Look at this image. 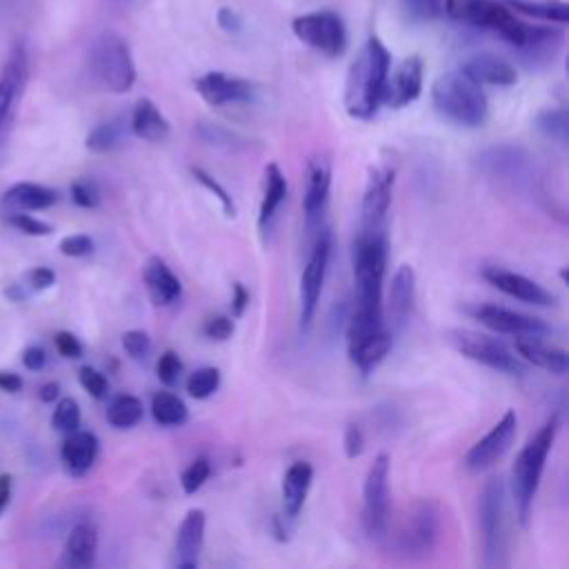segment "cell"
<instances>
[{"mask_svg": "<svg viewBox=\"0 0 569 569\" xmlns=\"http://www.w3.org/2000/svg\"><path fill=\"white\" fill-rule=\"evenodd\" d=\"M442 11L465 24L498 33L529 60H547L562 42V31L553 27H531L520 22L496 0H445Z\"/></svg>", "mask_w": 569, "mask_h": 569, "instance_id": "cell-1", "label": "cell"}, {"mask_svg": "<svg viewBox=\"0 0 569 569\" xmlns=\"http://www.w3.org/2000/svg\"><path fill=\"white\" fill-rule=\"evenodd\" d=\"M391 56L387 47L371 36L358 58L351 62L345 82V109L351 118L369 120L382 104V91L389 76Z\"/></svg>", "mask_w": 569, "mask_h": 569, "instance_id": "cell-2", "label": "cell"}, {"mask_svg": "<svg viewBox=\"0 0 569 569\" xmlns=\"http://www.w3.org/2000/svg\"><path fill=\"white\" fill-rule=\"evenodd\" d=\"M558 427H560L558 413L549 416L547 422L520 449V453L511 467V496H513L516 516L522 527L529 525L533 498H536V491H538V485L542 478L547 456L553 447Z\"/></svg>", "mask_w": 569, "mask_h": 569, "instance_id": "cell-3", "label": "cell"}, {"mask_svg": "<svg viewBox=\"0 0 569 569\" xmlns=\"http://www.w3.org/2000/svg\"><path fill=\"white\" fill-rule=\"evenodd\" d=\"M389 256V238L382 233H358L353 242L356 305L360 311L382 313V280Z\"/></svg>", "mask_w": 569, "mask_h": 569, "instance_id": "cell-4", "label": "cell"}, {"mask_svg": "<svg viewBox=\"0 0 569 569\" xmlns=\"http://www.w3.org/2000/svg\"><path fill=\"white\" fill-rule=\"evenodd\" d=\"M431 102L436 111L460 127H480L487 120L489 104L480 84L469 80L462 71L442 73L431 87Z\"/></svg>", "mask_w": 569, "mask_h": 569, "instance_id": "cell-5", "label": "cell"}, {"mask_svg": "<svg viewBox=\"0 0 569 569\" xmlns=\"http://www.w3.org/2000/svg\"><path fill=\"white\" fill-rule=\"evenodd\" d=\"M478 522L482 536V567H507V487L500 476L489 478L480 491Z\"/></svg>", "mask_w": 569, "mask_h": 569, "instance_id": "cell-6", "label": "cell"}, {"mask_svg": "<svg viewBox=\"0 0 569 569\" xmlns=\"http://www.w3.org/2000/svg\"><path fill=\"white\" fill-rule=\"evenodd\" d=\"M89 71L104 91L127 93L136 82V64L124 38L102 31L89 49Z\"/></svg>", "mask_w": 569, "mask_h": 569, "instance_id": "cell-7", "label": "cell"}, {"mask_svg": "<svg viewBox=\"0 0 569 569\" xmlns=\"http://www.w3.org/2000/svg\"><path fill=\"white\" fill-rule=\"evenodd\" d=\"M391 333L385 329L382 313L353 309L347 325L349 360L367 378L389 353Z\"/></svg>", "mask_w": 569, "mask_h": 569, "instance_id": "cell-8", "label": "cell"}, {"mask_svg": "<svg viewBox=\"0 0 569 569\" xmlns=\"http://www.w3.org/2000/svg\"><path fill=\"white\" fill-rule=\"evenodd\" d=\"M440 529H442L440 505L436 500H418L411 507V511L405 516L391 545L396 553L418 560L429 556L436 549L440 540Z\"/></svg>", "mask_w": 569, "mask_h": 569, "instance_id": "cell-9", "label": "cell"}, {"mask_svg": "<svg viewBox=\"0 0 569 569\" xmlns=\"http://www.w3.org/2000/svg\"><path fill=\"white\" fill-rule=\"evenodd\" d=\"M29 78V56L22 42H16L0 69V164L16 124L22 93Z\"/></svg>", "mask_w": 569, "mask_h": 569, "instance_id": "cell-10", "label": "cell"}, {"mask_svg": "<svg viewBox=\"0 0 569 569\" xmlns=\"http://www.w3.org/2000/svg\"><path fill=\"white\" fill-rule=\"evenodd\" d=\"M447 342L465 358L485 365L493 371L509 376H522L527 371L525 362L505 342L487 333H478L471 329H451L447 331Z\"/></svg>", "mask_w": 569, "mask_h": 569, "instance_id": "cell-11", "label": "cell"}, {"mask_svg": "<svg viewBox=\"0 0 569 569\" xmlns=\"http://www.w3.org/2000/svg\"><path fill=\"white\" fill-rule=\"evenodd\" d=\"M331 251H333V233L329 227H320L313 236V244L300 276V327L302 329H309L316 318Z\"/></svg>", "mask_w": 569, "mask_h": 569, "instance_id": "cell-12", "label": "cell"}, {"mask_svg": "<svg viewBox=\"0 0 569 569\" xmlns=\"http://www.w3.org/2000/svg\"><path fill=\"white\" fill-rule=\"evenodd\" d=\"M389 456L378 453L365 478L362 527L373 540H382L389 531Z\"/></svg>", "mask_w": 569, "mask_h": 569, "instance_id": "cell-13", "label": "cell"}, {"mask_svg": "<svg viewBox=\"0 0 569 569\" xmlns=\"http://www.w3.org/2000/svg\"><path fill=\"white\" fill-rule=\"evenodd\" d=\"M291 29L298 40L316 49L327 58H338L347 44V29L338 13L333 11H313L293 18Z\"/></svg>", "mask_w": 569, "mask_h": 569, "instance_id": "cell-14", "label": "cell"}, {"mask_svg": "<svg viewBox=\"0 0 569 569\" xmlns=\"http://www.w3.org/2000/svg\"><path fill=\"white\" fill-rule=\"evenodd\" d=\"M393 169L371 167L360 204V231L358 233H382L387 231V213L391 204Z\"/></svg>", "mask_w": 569, "mask_h": 569, "instance_id": "cell-15", "label": "cell"}, {"mask_svg": "<svg viewBox=\"0 0 569 569\" xmlns=\"http://www.w3.org/2000/svg\"><path fill=\"white\" fill-rule=\"evenodd\" d=\"M331 189V162L325 156H313L305 169V193H302V211H305V227L309 233L322 227V216L327 209Z\"/></svg>", "mask_w": 569, "mask_h": 569, "instance_id": "cell-16", "label": "cell"}, {"mask_svg": "<svg viewBox=\"0 0 569 569\" xmlns=\"http://www.w3.org/2000/svg\"><path fill=\"white\" fill-rule=\"evenodd\" d=\"M516 427H518V418L516 411H505V416L491 427V431L480 438L476 445H471V449L465 456V467L469 471H482L493 467L513 445L516 438Z\"/></svg>", "mask_w": 569, "mask_h": 569, "instance_id": "cell-17", "label": "cell"}, {"mask_svg": "<svg viewBox=\"0 0 569 569\" xmlns=\"http://www.w3.org/2000/svg\"><path fill=\"white\" fill-rule=\"evenodd\" d=\"M467 313L473 316L480 325L498 331V333H509V336H545L551 331V327L533 316L518 313L513 309L491 305V302H478L473 307H467Z\"/></svg>", "mask_w": 569, "mask_h": 569, "instance_id": "cell-18", "label": "cell"}, {"mask_svg": "<svg viewBox=\"0 0 569 569\" xmlns=\"http://www.w3.org/2000/svg\"><path fill=\"white\" fill-rule=\"evenodd\" d=\"M480 167L491 176H498L500 180H509L518 187L531 184L533 182L531 173H536V162L529 156V151L513 144L485 149L480 156Z\"/></svg>", "mask_w": 569, "mask_h": 569, "instance_id": "cell-19", "label": "cell"}, {"mask_svg": "<svg viewBox=\"0 0 569 569\" xmlns=\"http://www.w3.org/2000/svg\"><path fill=\"white\" fill-rule=\"evenodd\" d=\"M193 87L200 93V98L211 107L251 102L256 96V87L249 80L227 76L222 71H209V73L200 76L193 82Z\"/></svg>", "mask_w": 569, "mask_h": 569, "instance_id": "cell-20", "label": "cell"}, {"mask_svg": "<svg viewBox=\"0 0 569 569\" xmlns=\"http://www.w3.org/2000/svg\"><path fill=\"white\" fill-rule=\"evenodd\" d=\"M482 278L496 287L498 291L520 300V302H527V305H538V307H551L556 305V296L551 291H547L542 284H538L536 280L522 276V273H516V271H509L505 267H485L482 269Z\"/></svg>", "mask_w": 569, "mask_h": 569, "instance_id": "cell-21", "label": "cell"}, {"mask_svg": "<svg viewBox=\"0 0 569 569\" xmlns=\"http://www.w3.org/2000/svg\"><path fill=\"white\" fill-rule=\"evenodd\" d=\"M422 91V62L418 56L402 60L391 76H387L382 104L391 109H402L413 102Z\"/></svg>", "mask_w": 569, "mask_h": 569, "instance_id": "cell-22", "label": "cell"}, {"mask_svg": "<svg viewBox=\"0 0 569 569\" xmlns=\"http://www.w3.org/2000/svg\"><path fill=\"white\" fill-rule=\"evenodd\" d=\"M204 542V511L202 509H189L182 518L176 542H173V567L178 569H196L200 560Z\"/></svg>", "mask_w": 569, "mask_h": 569, "instance_id": "cell-23", "label": "cell"}, {"mask_svg": "<svg viewBox=\"0 0 569 569\" xmlns=\"http://www.w3.org/2000/svg\"><path fill=\"white\" fill-rule=\"evenodd\" d=\"M476 84H493V87H511L518 80L516 69L500 56L493 53H476L462 62L460 69Z\"/></svg>", "mask_w": 569, "mask_h": 569, "instance_id": "cell-24", "label": "cell"}, {"mask_svg": "<svg viewBox=\"0 0 569 569\" xmlns=\"http://www.w3.org/2000/svg\"><path fill=\"white\" fill-rule=\"evenodd\" d=\"M416 300V273L411 264H400L389 284V316L391 329L402 331L409 322Z\"/></svg>", "mask_w": 569, "mask_h": 569, "instance_id": "cell-25", "label": "cell"}, {"mask_svg": "<svg viewBox=\"0 0 569 569\" xmlns=\"http://www.w3.org/2000/svg\"><path fill=\"white\" fill-rule=\"evenodd\" d=\"M516 351L522 362H529L533 367H540L549 373L565 376L569 369V356L565 349L547 345L540 340V336H518L516 338Z\"/></svg>", "mask_w": 569, "mask_h": 569, "instance_id": "cell-26", "label": "cell"}, {"mask_svg": "<svg viewBox=\"0 0 569 569\" xmlns=\"http://www.w3.org/2000/svg\"><path fill=\"white\" fill-rule=\"evenodd\" d=\"M142 280H144L151 302L158 307H169L176 300H180V296H182V284H180L178 276L158 256L147 260V264L142 269Z\"/></svg>", "mask_w": 569, "mask_h": 569, "instance_id": "cell-27", "label": "cell"}, {"mask_svg": "<svg viewBox=\"0 0 569 569\" xmlns=\"http://www.w3.org/2000/svg\"><path fill=\"white\" fill-rule=\"evenodd\" d=\"M311 480H313V467L309 462L296 460L293 465L287 467V471L282 476V509H284V518H289V520L298 518V513L305 507Z\"/></svg>", "mask_w": 569, "mask_h": 569, "instance_id": "cell-28", "label": "cell"}, {"mask_svg": "<svg viewBox=\"0 0 569 569\" xmlns=\"http://www.w3.org/2000/svg\"><path fill=\"white\" fill-rule=\"evenodd\" d=\"M98 456V438L91 431H69L62 442L60 458L73 478L84 476Z\"/></svg>", "mask_w": 569, "mask_h": 569, "instance_id": "cell-29", "label": "cell"}, {"mask_svg": "<svg viewBox=\"0 0 569 569\" xmlns=\"http://www.w3.org/2000/svg\"><path fill=\"white\" fill-rule=\"evenodd\" d=\"M129 129L133 131V136L147 140V142H164L171 133L169 120L162 116V111L149 98H140L133 104V111L129 118Z\"/></svg>", "mask_w": 569, "mask_h": 569, "instance_id": "cell-30", "label": "cell"}, {"mask_svg": "<svg viewBox=\"0 0 569 569\" xmlns=\"http://www.w3.org/2000/svg\"><path fill=\"white\" fill-rule=\"evenodd\" d=\"M58 202V191L36 182H18L2 196V207L13 211H38L49 209Z\"/></svg>", "mask_w": 569, "mask_h": 569, "instance_id": "cell-31", "label": "cell"}, {"mask_svg": "<svg viewBox=\"0 0 569 569\" xmlns=\"http://www.w3.org/2000/svg\"><path fill=\"white\" fill-rule=\"evenodd\" d=\"M96 549H98V531L91 522H78L64 545V560L69 567L84 569L91 567L96 560Z\"/></svg>", "mask_w": 569, "mask_h": 569, "instance_id": "cell-32", "label": "cell"}, {"mask_svg": "<svg viewBox=\"0 0 569 569\" xmlns=\"http://www.w3.org/2000/svg\"><path fill=\"white\" fill-rule=\"evenodd\" d=\"M284 198H287V180H284L282 171L278 169V164L271 162L264 169V193H262V202H260V211H258V227L262 233L269 229V224Z\"/></svg>", "mask_w": 569, "mask_h": 569, "instance_id": "cell-33", "label": "cell"}, {"mask_svg": "<svg viewBox=\"0 0 569 569\" xmlns=\"http://www.w3.org/2000/svg\"><path fill=\"white\" fill-rule=\"evenodd\" d=\"M124 136H127L124 120L122 118H111V120H104V122L96 124L87 133L84 147L93 153H107V151L118 149L124 142Z\"/></svg>", "mask_w": 569, "mask_h": 569, "instance_id": "cell-34", "label": "cell"}, {"mask_svg": "<svg viewBox=\"0 0 569 569\" xmlns=\"http://www.w3.org/2000/svg\"><path fill=\"white\" fill-rule=\"evenodd\" d=\"M151 416L162 427H180L189 418L187 405L171 391H158L151 398Z\"/></svg>", "mask_w": 569, "mask_h": 569, "instance_id": "cell-35", "label": "cell"}, {"mask_svg": "<svg viewBox=\"0 0 569 569\" xmlns=\"http://www.w3.org/2000/svg\"><path fill=\"white\" fill-rule=\"evenodd\" d=\"M507 4L525 16H533L540 20L567 24L569 4L562 0H507Z\"/></svg>", "mask_w": 569, "mask_h": 569, "instance_id": "cell-36", "label": "cell"}, {"mask_svg": "<svg viewBox=\"0 0 569 569\" xmlns=\"http://www.w3.org/2000/svg\"><path fill=\"white\" fill-rule=\"evenodd\" d=\"M142 402L131 393H120L107 409V420L116 429H129L142 420Z\"/></svg>", "mask_w": 569, "mask_h": 569, "instance_id": "cell-37", "label": "cell"}, {"mask_svg": "<svg viewBox=\"0 0 569 569\" xmlns=\"http://www.w3.org/2000/svg\"><path fill=\"white\" fill-rule=\"evenodd\" d=\"M196 138L202 140L204 144H213V147H224V149H242L247 147V138H242L240 133L216 124V122H198L193 129Z\"/></svg>", "mask_w": 569, "mask_h": 569, "instance_id": "cell-38", "label": "cell"}, {"mask_svg": "<svg viewBox=\"0 0 569 569\" xmlns=\"http://www.w3.org/2000/svg\"><path fill=\"white\" fill-rule=\"evenodd\" d=\"M536 127L547 138L556 140L560 147H567V138H569V116H567V109H562V107L542 109L536 116Z\"/></svg>", "mask_w": 569, "mask_h": 569, "instance_id": "cell-39", "label": "cell"}, {"mask_svg": "<svg viewBox=\"0 0 569 569\" xmlns=\"http://www.w3.org/2000/svg\"><path fill=\"white\" fill-rule=\"evenodd\" d=\"M220 387V371L216 367H200L187 378V393L196 400H204Z\"/></svg>", "mask_w": 569, "mask_h": 569, "instance_id": "cell-40", "label": "cell"}, {"mask_svg": "<svg viewBox=\"0 0 569 569\" xmlns=\"http://www.w3.org/2000/svg\"><path fill=\"white\" fill-rule=\"evenodd\" d=\"M51 425L58 429V431H76L80 427V407L73 398H62L58 400L56 409H53V416H51Z\"/></svg>", "mask_w": 569, "mask_h": 569, "instance_id": "cell-41", "label": "cell"}, {"mask_svg": "<svg viewBox=\"0 0 569 569\" xmlns=\"http://www.w3.org/2000/svg\"><path fill=\"white\" fill-rule=\"evenodd\" d=\"M191 176H193L204 189H209V191L220 200L222 211H224L227 218H233V216H236V202H233V198L229 196V191H227L211 173H207L202 167H191Z\"/></svg>", "mask_w": 569, "mask_h": 569, "instance_id": "cell-42", "label": "cell"}, {"mask_svg": "<svg viewBox=\"0 0 569 569\" xmlns=\"http://www.w3.org/2000/svg\"><path fill=\"white\" fill-rule=\"evenodd\" d=\"M211 476V465H209V458L204 456H198L180 476V485H182V491L184 493H196Z\"/></svg>", "mask_w": 569, "mask_h": 569, "instance_id": "cell-43", "label": "cell"}, {"mask_svg": "<svg viewBox=\"0 0 569 569\" xmlns=\"http://www.w3.org/2000/svg\"><path fill=\"white\" fill-rule=\"evenodd\" d=\"M122 349H124L127 356L133 358V360H147V356L151 353V338H149L147 331H142V329L124 331V336H122Z\"/></svg>", "mask_w": 569, "mask_h": 569, "instance_id": "cell-44", "label": "cell"}, {"mask_svg": "<svg viewBox=\"0 0 569 569\" xmlns=\"http://www.w3.org/2000/svg\"><path fill=\"white\" fill-rule=\"evenodd\" d=\"M180 371H182V360H180V356H178L176 351L167 349V351L158 358V365H156V373H158L160 382L167 385V387H173V385L178 382V378H180Z\"/></svg>", "mask_w": 569, "mask_h": 569, "instance_id": "cell-45", "label": "cell"}, {"mask_svg": "<svg viewBox=\"0 0 569 569\" xmlns=\"http://www.w3.org/2000/svg\"><path fill=\"white\" fill-rule=\"evenodd\" d=\"M78 380H80V385L84 387V391H87L89 396H93L96 400L107 398L109 382H107V378H104L98 369H93V367H89V365L80 367V371H78Z\"/></svg>", "mask_w": 569, "mask_h": 569, "instance_id": "cell-46", "label": "cell"}, {"mask_svg": "<svg viewBox=\"0 0 569 569\" xmlns=\"http://www.w3.org/2000/svg\"><path fill=\"white\" fill-rule=\"evenodd\" d=\"M71 200L82 209H93L100 204V189L96 187V182L80 178L71 182Z\"/></svg>", "mask_w": 569, "mask_h": 569, "instance_id": "cell-47", "label": "cell"}, {"mask_svg": "<svg viewBox=\"0 0 569 569\" xmlns=\"http://www.w3.org/2000/svg\"><path fill=\"white\" fill-rule=\"evenodd\" d=\"M7 220H9L11 227H16L18 231H22V233H27V236H49V233L53 231L51 224H47V222L33 218V216H29L27 211H13Z\"/></svg>", "mask_w": 569, "mask_h": 569, "instance_id": "cell-48", "label": "cell"}, {"mask_svg": "<svg viewBox=\"0 0 569 569\" xmlns=\"http://www.w3.org/2000/svg\"><path fill=\"white\" fill-rule=\"evenodd\" d=\"M58 247L69 258H82V256H89L93 251V240L84 233H73V236L62 238Z\"/></svg>", "mask_w": 569, "mask_h": 569, "instance_id": "cell-49", "label": "cell"}, {"mask_svg": "<svg viewBox=\"0 0 569 569\" xmlns=\"http://www.w3.org/2000/svg\"><path fill=\"white\" fill-rule=\"evenodd\" d=\"M202 333H204L207 338H211V340H218V342L229 340L231 333H233V320H231L229 316H213V318H209V320L204 322Z\"/></svg>", "mask_w": 569, "mask_h": 569, "instance_id": "cell-50", "label": "cell"}, {"mask_svg": "<svg viewBox=\"0 0 569 569\" xmlns=\"http://www.w3.org/2000/svg\"><path fill=\"white\" fill-rule=\"evenodd\" d=\"M445 0H405L407 11L418 20H431L442 13Z\"/></svg>", "mask_w": 569, "mask_h": 569, "instance_id": "cell-51", "label": "cell"}, {"mask_svg": "<svg viewBox=\"0 0 569 569\" xmlns=\"http://www.w3.org/2000/svg\"><path fill=\"white\" fill-rule=\"evenodd\" d=\"M53 342H56V349H58V353L60 356H64V358H80L82 356V345H80V340L71 333V331H58L56 333V338H53Z\"/></svg>", "mask_w": 569, "mask_h": 569, "instance_id": "cell-52", "label": "cell"}, {"mask_svg": "<svg viewBox=\"0 0 569 569\" xmlns=\"http://www.w3.org/2000/svg\"><path fill=\"white\" fill-rule=\"evenodd\" d=\"M24 278L31 291H44L56 282V271L49 267H33Z\"/></svg>", "mask_w": 569, "mask_h": 569, "instance_id": "cell-53", "label": "cell"}, {"mask_svg": "<svg viewBox=\"0 0 569 569\" xmlns=\"http://www.w3.org/2000/svg\"><path fill=\"white\" fill-rule=\"evenodd\" d=\"M345 453L347 458H358L365 451V436L358 425H347L345 429Z\"/></svg>", "mask_w": 569, "mask_h": 569, "instance_id": "cell-54", "label": "cell"}, {"mask_svg": "<svg viewBox=\"0 0 569 569\" xmlns=\"http://www.w3.org/2000/svg\"><path fill=\"white\" fill-rule=\"evenodd\" d=\"M247 307H249V291L244 289L242 282H233V287H231V316L240 318Z\"/></svg>", "mask_w": 569, "mask_h": 569, "instance_id": "cell-55", "label": "cell"}, {"mask_svg": "<svg viewBox=\"0 0 569 569\" xmlns=\"http://www.w3.org/2000/svg\"><path fill=\"white\" fill-rule=\"evenodd\" d=\"M22 362H24V367H27V369H31V371H40V369L44 367V362H47V353H44V349H42V347H38V345L27 347V349H24V353H22Z\"/></svg>", "mask_w": 569, "mask_h": 569, "instance_id": "cell-56", "label": "cell"}, {"mask_svg": "<svg viewBox=\"0 0 569 569\" xmlns=\"http://www.w3.org/2000/svg\"><path fill=\"white\" fill-rule=\"evenodd\" d=\"M218 24H220L224 31H238V29L242 27V18H240L233 9L222 7V9L218 11Z\"/></svg>", "mask_w": 569, "mask_h": 569, "instance_id": "cell-57", "label": "cell"}, {"mask_svg": "<svg viewBox=\"0 0 569 569\" xmlns=\"http://www.w3.org/2000/svg\"><path fill=\"white\" fill-rule=\"evenodd\" d=\"M0 389L9 391V393H16V391L22 389V378L13 371H0Z\"/></svg>", "mask_w": 569, "mask_h": 569, "instance_id": "cell-58", "label": "cell"}, {"mask_svg": "<svg viewBox=\"0 0 569 569\" xmlns=\"http://www.w3.org/2000/svg\"><path fill=\"white\" fill-rule=\"evenodd\" d=\"M11 485H13V478L9 473H0V516L11 500Z\"/></svg>", "mask_w": 569, "mask_h": 569, "instance_id": "cell-59", "label": "cell"}, {"mask_svg": "<svg viewBox=\"0 0 569 569\" xmlns=\"http://www.w3.org/2000/svg\"><path fill=\"white\" fill-rule=\"evenodd\" d=\"M58 391H60L58 382H47V385L40 389V400H42V402H53V400L58 398Z\"/></svg>", "mask_w": 569, "mask_h": 569, "instance_id": "cell-60", "label": "cell"}, {"mask_svg": "<svg viewBox=\"0 0 569 569\" xmlns=\"http://www.w3.org/2000/svg\"><path fill=\"white\" fill-rule=\"evenodd\" d=\"M4 296H7L9 300H13V302H20V300L24 298V293H22L20 284H11V287H7V289H4Z\"/></svg>", "mask_w": 569, "mask_h": 569, "instance_id": "cell-61", "label": "cell"}]
</instances>
